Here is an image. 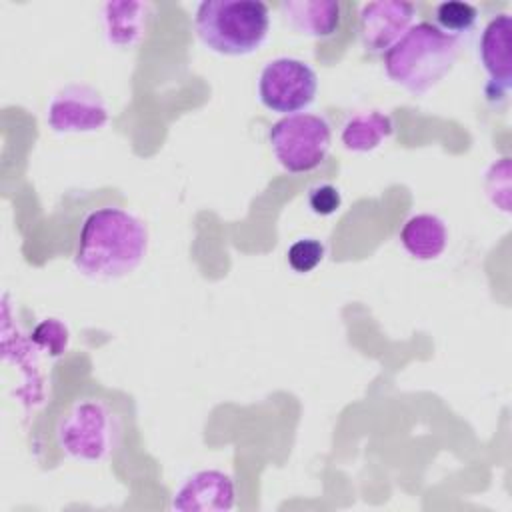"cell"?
<instances>
[{
    "instance_id": "obj_1",
    "label": "cell",
    "mask_w": 512,
    "mask_h": 512,
    "mask_svg": "<svg viewBox=\"0 0 512 512\" xmlns=\"http://www.w3.org/2000/svg\"><path fill=\"white\" fill-rule=\"evenodd\" d=\"M146 252V224L124 208L102 206L82 220L74 266L88 278L114 280L134 272Z\"/></svg>"
},
{
    "instance_id": "obj_2",
    "label": "cell",
    "mask_w": 512,
    "mask_h": 512,
    "mask_svg": "<svg viewBox=\"0 0 512 512\" xmlns=\"http://www.w3.org/2000/svg\"><path fill=\"white\" fill-rule=\"evenodd\" d=\"M458 54L460 38L432 22H418L384 54V70L394 84L422 96L450 74Z\"/></svg>"
},
{
    "instance_id": "obj_3",
    "label": "cell",
    "mask_w": 512,
    "mask_h": 512,
    "mask_svg": "<svg viewBox=\"0 0 512 512\" xmlns=\"http://www.w3.org/2000/svg\"><path fill=\"white\" fill-rule=\"evenodd\" d=\"M200 42L222 56L256 52L270 30V10L260 0H204L194 14Z\"/></svg>"
},
{
    "instance_id": "obj_4",
    "label": "cell",
    "mask_w": 512,
    "mask_h": 512,
    "mask_svg": "<svg viewBox=\"0 0 512 512\" xmlns=\"http://www.w3.org/2000/svg\"><path fill=\"white\" fill-rule=\"evenodd\" d=\"M122 418L102 398L74 400L58 418L56 442L60 450L80 462H102L120 444Z\"/></svg>"
},
{
    "instance_id": "obj_5",
    "label": "cell",
    "mask_w": 512,
    "mask_h": 512,
    "mask_svg": "<svg viewBox=\"0 0 512 512\" xmlns=\"http://www.w3.org/2000/svg\"><path fill=\"white\" fill-rule=\"evenodd\" d=\"M268 142L278 164L290 174L318 168L332 142V130L324 116L298 112L282 116L268 130Z\"/></svg>"
},
{
    "instance_id": "obj_6",
    "label": "cell",
    "mask_w": 512,
    "mask_h": 512,
    "mask_svg": "<svg viewBox=\"0 0 512 512\" xmlns=\"http://www.w3.org/2000/svg\"><path fill=\"white\" fill-rule=\"evenodd\" d=\"M318 92V76L304 60L280 56L264 64L258 98L270 112L290 116L308 108Z\"/></svg>"
},
{
    "instance_id": "obj_7",
    "label": "cell",
    "mask_w": 512,
    "mask_h": 512,
    "mask_svg": "<svg viewBox=\"0 0 512 512\" xmlns=\"http://www.w3.org/2000/svg\"><path fill=\"white\" fill-rule=\"evenodd\" d=\"M110 118L102 94L88 84H66L48 102L46 124L56 134H86L106 126Z\"/></svg>"
},
{
    "instance_id": "obj_8",
    "label": "cell",
    "mask_w": 512,
    "mask_h": 512,
    "mask_svg": "<svg viewBox=\"0 0 512 512\" xmlns=\"http://www.w3.org/2000/svg\"><path fill=\"white\" fill-rule=\"evenodd\" d=\"M416 6L400 0L364 2L358 12V38L366 52L386 54L412 26Z\"/></svg>"
},
{
    "instance_id": "obj_9",
    "label": "cell",
    "mask_w": 512,
    "mask_h": 512,
    "mask_svg": "<svg viewBox=\"0 0 512 512\" xmlns=\"http://www.w3.org/2000/svg\"><path fill=\"white\" fill-rule=\"evenodd\" d=\"M512 18L502 12L494 16L482 36L478 46V56L482 68L488 74L486 96L488 100H504L512 86Z\"/></svg>"
},
{
    "instance_id": "obj_10",
    "label": "cell",
    "mask_w": 512,
    "mask_h": 512,
    "mask_svg": "<svg viewBox=\"0 0 512 512\" xmlns=\"http://www.w3.org/2000/svg\"><path fill=\"white\" fill-rule=\"evenodd\" d=\"M236 488L222 470H200L184 478L172 498V508L182 512H216L234 506Z\"/></svg>"
},
{
    "instance_id": "obj_11",
    "label": "cell",
    "mask_w": 512,
    "mask_h": 512,
    "mask_svg": "<svg viewBox=\"0 0 512 512\" xmlns=\"http://www.w3.org/2000/svg\"><path fill=\"white\" fill-rule=\"evenodd\" d=\"M278 8L284 22L302 36L330 38L340 28L342 6L334 0H288Z\"/></svg>"
},
{
    "instance_id": "obj_12",
    "label": "cell",
    "mask_w": 512,
    "mask_h": 512,
    "mask_svg": "<svg viewBox=\"0 0 512 512\" xmlns=\"http://www.w3.org/2000/svg\"><path fill=\"white\" fill-rule=\"evenodd\" d=\"M152 6L148 2H106L102 8L104 34L120 48L134 46L146 32Z\"/></svg>"
},
{
    "instance_id": "obj_13",
    "label": "cell",
    "mask_w": 512,
    "mask_h": 512,
    "mask_svg": "<svg viewBox=\"0 0 512 512\" xmlns=\"http://www.w3.org/2000/svg\"><path fill=\"white\" fill-rule=\"evenodd\" d=\"M402 248L416 260H434L448 246V228L436 214H414L400 228Z\"/></svg>"
},
{
    "instance_id": "obj_14",
    "label": "cell",
    "mask_w": 512,
    "mask_h": 512,
    "mask_svg": "<svg viewBox=\"0 0 512 512\" xmlns=\"http://www.w3.org/2000/svg\"><path fill=\"white\" fill-rule=\"evenodd\" d=\"M394 132V120L380 110L352 114L340 132L342 146L350 152H372Z\"/></svg>"
},
{
    "instance_id": "obj_15",
    "label": "cell",
    "mask_w": 512,
    "mask_h": 512,
    "mask_svg": "<svg viewBox=\"0 0 512 512\" xmlns=\"http://www.w3.org/2000/svg\"><path fill=\"white\" fill-rule=\"evenodd\" d=\"M436 26L450 34L460 38V34L472 30V26L478 20V8L468 2H442L436 6Z\"/></svg>"
},
{
    "instance_id": "obj_16",
    "label": "cell",
    "mask_w": 512,
    "mask_h": 512,
    "mask_svg": "<svg viewBox=\"0 0 512 512\" xmlns=\"http://www.w3.org/2000/svg\"><path fill=\"white\" fill-rule=\"evenodd\" d=\"M484 190L488 200L502 212H510V158L496 160L484 178Z\"/></svg>"
},
{
    "instance_id": "obj_17",
    "label": "cell",
    "mask_w": 512,
    "mask_h": 512,
    "mask_svg": "<svg viewBox=\"0 0 512 512\" xmlns=\"http://www.w3.org/2000/svg\"><path fill=\"white\" fill-rule=\"evenodd\" d=\"M324 244L318 238H298L286 252L288 266L298 274L312 272L324 260Z\"/></svg>"
},
{
    "instance_id": "obj_18",
    "label": "cell",
    "mask_w": 512,
    "mask_h": 512,
    "mask_svg": "<svg viewBox=\"0 0 512 512\" xmlns=\"http://www.w3.org/2000/svg\"><path fill=\"white\" fill-rule=\"evenodd\" d=\"M34 340H36L38 346L46 348L52 356H58L68 346V330L56 318H48V320H44L42 324L36 326Z\"/></svg>"
},
{
    "instance_id": "obj_19",
    "label": "cell",
    "mask_w": 512,
    "mask_h": 512,
    "mask_svg": "<svg viewBox=\"0 0 512 512\" xmlns=\"http://www.w3.org/2000/svg\"><path fill=\"white\" fill-rule=\"evenodd\" d=\"M308 206L318 216H330L340 210L342 206V194L332 184H316L308 190Z\"/></svg>"
}]
</instances>
